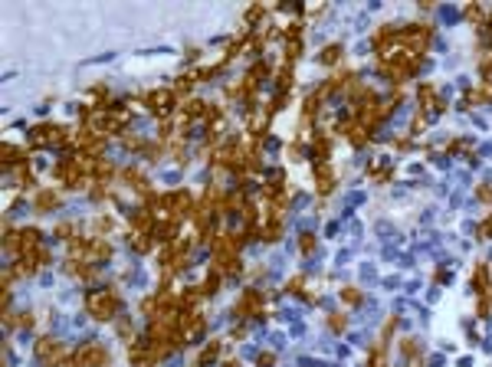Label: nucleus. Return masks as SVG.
Listing matches in <instances>:
<instances>
[{"mask_svg": "<svg viewBox=\"0 0 492 367\" xmlns=\"http://www.w3.org/2000/svg\"><path fill=\"white\" fill-rule=\"evenodd\" d=\"M338 56H341V46H328L322 53V63H338Z\"/></svg>", "mask_w": 492, "mask_h": 367, "instance_id": "11", "label": "nucleus"}, {"mask_svg": "<svg viewBox=\"0 0 492 367\" xmlns=\"http://www.w3.org/2000/svg\"><path fill=\"white\" fill-rule=\"evenodd\" d=\"M331 328L341 331V328H345V318H341V315H331Z\"/></svg>", "mask_w": 492, "mask_h": 367, "instance_id": "15", "label": "nucleus"}, {"mask_svg": "<svg viewBox=\"0 0 492 367\" xmlns=\"http://www.w3.org/2000/svg\"><path fill=\"white\" fill-rule=\"evenodd\" d=\"M400 43L407 46L410 56H420L426 49V43H430V30L426 26H410L407 33H400Z\"/></svg>", "mask_w": 492, "mask_h": 367, "instance_id": "2", "label": "nucleus"}, {"mask_svg": "<svg viewBox=\"0 0 492 367\" xmlns=\"http://www.w3.org/2000/svg\"><path fill=\"white\" fill-rule=\"evenodd\" d=\"M190 86H194V76H181L177 79V92H190Z\"/></svg>", "mask_w": 492, "mask_h": 367, "instance_id": "13", "label": "nucleus"}, {"mask_svg": "<svg viewBox=\"0 0 492 367\" xmlns=\"http://www.w3.org/2000/svg\"><path fill=\"white\" fill-rule=\"evenodd\" d=\"M341 298H345V302H358V292H354V289H345V292H341Z\"/></svg>", "mask_w": 492, "mask_h": 367, "instance_id": "14", "label": "nucleus"}, {"mask_svg": "<svg viewBox=\"0 0 492 367\" xmlns=\"http://www.w3.org/2000/svg\"><path fill=\"white\" fill-rule=\"evenodd\" d=\"M489 229H492V216H489V223H486V227H482V233H489Z\"/></svg>", "mask_w": 492, "mask_h": 367, "instance_id": "19", "label": "nucleus"}, {"mask_svg": "<svg viewBox=\"0 0 492 367\" xmlns=\"http://www.w3.org/2000/svg\"><path fill=\"white\" fill-rule=\"evenodd\" d=\"M433 95H437V92H433V86H423V89H420V102H423V108H430Z\"/></svg>", "mask_w": 492, "mask_h": 367, "instance_id": "12", "label": "nucleus"}, {"mask_svg": "<svg viewBox=\"0 0 492 367\" xmlns=\"http://www.w3.org/2000/svg\"><path fill=\"white\" fill-rule=\"evenodd\" d=\"M217 354H220V341H213V344H210L207 351L200 354V364H210V361H213V357H217Z\"/></svg>", "mask_w": 492, "mask_h": 367, "instance_id": "10", "label": "nucleus"}, {"mask_svg": "<svg viewBox=\"0 0 492 367\" xmlns=\"http://www.w3.org/2000/svg\"><path fill=\"white\" fill-rule=\"evenodd\" d=\"M250 312H259V295L256 292H246L243 302L236 305V315H250Z\"/></svg>", "mask_w": 492, "mask_h": 367, "instance_id": "6", "label": "nucleus"}, {"mask_svg": "<svg viewBox=\"0 0 492 367\" xmlns=\"http://www.w3.org/2000/svg\"><path fill=\"white\" fill-rule=\"evenodd\" d=\"M302 249H305V252H308V249H315V239H312V236H302Z\"/></svg>", "mask_w": 492, "mask_h": 367, "instance_id": "17", "label": "nucleus"}, {"mask_svg": "<svg viewBox=\"0 0 492 367\" xmlns=\"http://www.w3.org/2000/svg\"><path fill=\"white\" fill-rule=\"evenodd\" d=\"M33 249H40V233L36 229H23L20 233V256L23 252H33Z\"/></svg>", "mask_w": 492, "mask_h": 367, "instance_id": "5", "label": "nucleus"}, {"mask_svg": "<svg viewBox=\"0 0 492 367\" xmlns=\"http://www.w3.org/2000/svg\"><path fill=\"white\" fill-rule=\"evenodd\" d=\"M318 190H322V194L331 190V167H328V164H318Z\"/></svg>", "mask_w": 492, "mask_h": 367, "instance_id": "8", "label": "nucleus"}, {"mask_svg": "<svg viewBox=\"0 0 492 367\" xmlns=\"http://www.w3.org/2000/svg\"><path fill=\"white\" fill-rule=\"evenodd\" d=\"M479 200H492V190H489V187H482V190H479Z\"/></svg>", "mask_w": 492, "mask_h": 367, "instance_id": "18", "label": "nucleus"}, {"mask_svg": "<svg viewBox=\"0 0 492 367\" xmlns=\"http://www.w3.org/2000/svg\"><path fill=\"white\" fill-rule=\"evenodd\" d=\"M56 204H59L56 194H40L36 197V206H40V210H49V206H56Z\"/></svg>", "mask_w": 492, "mask_h": 367, "instance_id": "9", "label": "nucleus"}, {"mask_svg": "<svg viewBox=\"0 0 492 367\" xmlns=\"http://www.w3.org/2000/svg\"><path fill=\"white\" fill-rule=\"evenodd\" d=\"M86 305H89V312L95 315L98 321H109L112 315H115V308H118V295H115L112 289H105V292H89Z\"/></svg>", "mask_w": 492, "mask_h": 367, "instance_id": "1", "label": "nucleus"}, {"mask_svg": "<svg viewBox=\"0 0 492 367\" xmlns=\"http://www.w3.org/2000/svg\"><path fill=\"white\" fill-rule=\"evenodd\" d=\"M98 364H105V351L95 344H86V347H79L76 351V361H72V367H98Z\"/></svg>", "mask_w": 492, "mask_h": 367, "instance_id": "3", "label": "nucleus"}, {"mask_svg": "<svg viewBox=\"0 0 492 367\" xmlns=\"http://www.w3.org/2000/svg\"><path fill=\"white\" fill-rule=\"evenodd\" d=\"M151 105H154V112H158V115H164L167 108L174 105V92H167V89L154 92V95H151Z\"/></svg>", "mask_w": 492, "mask_h": 367, "instance_id": "4", "label": "nucleus"}, {"mask_svg": "<svg viewBox=\"0 0 492 367\" xmlns=\"http://www.w3.org/2000/svg\"><path fill=\"white\" fill-rule=\"evenodd\" d=\"M466 17H469V20H479L482 10H479V7H466Z\"/></svg>", "mask_w": 492, "mask_h": 367, "instance_id": "16", "label": "nucleus"}, {"mask_svg": "<svg viewBox=\"0 0 492 367\" xmlns=\"http://www.w3.org/2000/svg\"><path fill=\"white\" fill-rule=\"evenodd\" d=\"M86 252H89V259H109L112 249H109V243H98V239H95V243H89V246H86Z\"/></svg>", "mask_w": 492, "mask_h": 367, "instance_id": "7", "label": "nucleus"}]
</instances>
